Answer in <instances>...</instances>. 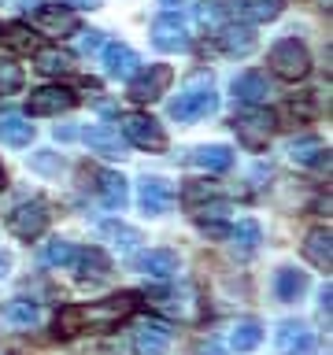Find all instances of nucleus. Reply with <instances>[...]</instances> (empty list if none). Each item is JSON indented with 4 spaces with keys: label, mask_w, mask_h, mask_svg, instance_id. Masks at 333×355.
I'll return each mask as SVG.
<instances>
[{
    "label": "nucleus",
    "mask_w": 333,
    "mask_h": 355,
    "mask_svg": "<svg viewBox=\"0 0 333 355\" xmlns=\"http://www.w3.org/2000/svg\"><path fill=\"white\" fill-rule=\"evenodd\" d=\"M0 315H4V322L22 326V329H30L41 322V311H37V304H30V300H8V304L0 307Z\"/></svg>",
    "instance_id": "obj_21"
},
{
    "label": "nucleus",
    "mask_w": 333,
    "mask_h": 355,
    "mask_svg": "<svg viewBox=\"0 0 333 355\" xmlns=\"http://www.w3.org/2000/svg\"><path fill=\"white\" fill-rule=\"evenodd\" d=\"M152 44L163 52H182L189 49V33H185V22L178 15H160L152 22Z\"/></svg>",
    "instance_id": "obj_10"
},
{
    "label": "nucleus",
    "mask_w": 333,
    "mask_h": 355,
    "mask_svg": "<svg viewBox=\"0 0 333 355\" xmlns=\"http://www.w3.org/2000/svg\"><path fill=\"white\" fill-rule=\"evenodd\" d=\"M74 259H78V248H74V244H67V241H52L49 248H44V263L60 266V270H63V266H71Z\"/></svg>",
    "instance_id": "obj_33"
},
{
    "label": "nucleus",
    "mask_w": 333,
    "mask_h": 355,
    "mask_svg": "<svg viewBox=\"0 0 333 355\" xmlns=\"http://www.w3.org/2000/svg\"><path fill=\"white\" fill-rule=\"evenodd\" d=\"M100 233H104V237L115 244L119 252H133L141 244V233L133 230V226H122V222H104V226H100Z\"/></svg>",
    "instance_id": "obj_26"
},
{
    "label": "nucleus",
    "mask_w": 333,
    "mask_h": 355,
    "mask_svg": "<svg viewBox=\"0 0 333 355\" xmlns=\"http://www.w3.org/2000/svg\"><path fill=\"white\" fill-rule=\"evenodd\" d=\"M219 107V96H215V78L207 71H193L182 82V93L171 100V115L178 122H196V119H207L211 111Z\"/></svg>",
    "instance_id": "obj_2"
},
{
    "label": "nucleus",
    "mask_w": 333,
    "mask_h": 355,
    "mask_svg": "<svg viewBox=\"0 0 333 355\" xmlns=\"http://www.w3.org/2000/svg\"><path fill=\"white\" fill-rule=\"evenodd\" d=\"M271 71L278 78H285V82H300V78H307V71H311V55L296 37H285L271 49Z\"/></svg>",
    "instance_id": "obj_3"
},
{
    "label": "nucleus",
    "mask_w": 333,
    "mask_h": 355,
    "mask_svg": "<svg viewBox=\"0 0 333 355\" xmlns=\"http://www.w3.org/2000/svg\"><path fill=\"white\" fill-rule=\"evenodd\" d=\"M100 196H104V204H108L111 211H122V207H126V200H130V193H126V178L115 174V171L100 174Z\"/></svg>",
    "instance_id": "obj_23"
},
{
    "label": "nucleus",
    "mask_w": 333,
    "mask_h": 355,
    "mask_svg": "<svg viewBox=\"0 0 333 355\" xmlns=\"http://www.w3.org/2000/svg\"><path fill=\"white\" fill-rule=\"evenodd\" d=\"M100 41H104V37H100V30H89L85 37H82V49L93 52V49H100Z\"/></svg>",
    "instance_id": "obj_36"
},
{
    "label": "nucleus",
    "mask_w": 333,
    "mask_h": 355,
    "mask_svg": "<svg viewBox=\"0 0 333 355\" xmlns=\"http://www.w3.org/2000/svg\"><path fill=\"white\" fill-rule=\"evenodd\" d=\"M19 4H22V8H30V4H41V0H19Z\"/></svg>",
    "instance_id": "obj_40"
},
{
    "label": "nucleus",
    "mask_w": 333,
    "mask_h": 355,
    "mask_svg": "<svg viewBox=\"0 0 333 355\" xmlns=\"http://www.w3.org/2000/svg\"><path fill=\"white\" fill-rule=\"evenodd\" d=\"M85 141H89V148L108 155V159H122L126 155V137H119V130H111V126H89Z\"/></svg>",
    "instance_id": "obj_16"
},
{
    "label": "nucleus",
    "mask_w": 333,
    "mask_h": 355,
    "mask_svg": "<svg viewBox=\"0 0 333 355\" xmlns=\"http://www.w3.org/2000/svg\"><path fill=\"white\" fill-rule=\"evenodd\" d=\"M19 89H22V71H19V63L0 60V96L19 93Z\"/></svg>",
    "instance_id": "obj_34"
},
{
    "label": "nucleus",
    "mask_w": 333,
    "mask_h": 355,
    "mask_svg": "<svg viewBox=\"0 0 333 355\" xmlns=\"http://www.w3.org/2000/svg\"><path fill=\"white\" fill-rule=\"evenodd\" d=\"M0 141H8V144H30L33 141V122H26L22 115H4V119H0Z\"/></svg>",
    "instance_id": "obj_25"
},
{
    "label": "nucleus",
    "mask_w": 333,
    "mask_h": 355,
    "mask_svg": "<svg viewBox=\"0 0 333 355\" xmlns=\"http://www.w3.org/2000/svg\"><path fill=\"white\" fill-rule=\"evenodd\" d=\"M133 266H137L141 274H148V277H171L178 270V255L171 248H152V252L137 255V263H133Z\"/></svg>",
    "instance_id": "obj_18"
},
{
    "label": "nucleus",
    "mask_w": 333,
    "mask_h": 355,
    "mask_svg": "<svg viewBox=\"0 0 333 355\" xmlns=\"http://www.w3.org/2000/svg\"><path fill=\"white\" fill-rule=\"evenodd\" d=\"M259 340H263V329H259V322H252V318L248 322H237V329H233V337H230V344L237 352H252Z\"/></svg>",
    "instance_id": "obj_29"
},
{
    "label": "nucleus",
    "mask_w": 333,
    "mask_h": 355,
    "mask_svg": "<svg viewBox=\"0 0 333 355\" xmlns=\"http://www.w3.org/2000/svg\"><path fill=\"white\" fill-rule=\"evenodd\" d=\"M71 8H100V0H67Z\"/></svg>",
    "instance_id": "obj_39"
},
{
    "label": "nucleus",
    "mask_w": 333,
    "mask_h": 355,
    "mask_svg": "<svg viewBox=\"0 0 333 355\" xmlns=\"http://www.w3.org/2000/svg\"><path fill=\"white\" fill-rule=\"evenodd\" d=\"M285 0H222V11H233L244 22H271L282 15Z\"/></svg>",
    "instance_id": "obj_11"
},
{
    "label": "nucleus",
    "mask_w": 333,
    "mask_h": 355,
    "mask_svg": "<svg viewBox=\"0 0 333 355\" xmlns=\"http://www.w3.org/2000/svg\"><path fill=\"white\" fill-rule=\"evenodd\" d=\"M174 71L166 63H152L148 71H137L130 82V96L137 100V104H152V100H160L166 93V85H171Z\"/></svg>",
    "instance_id": "obj_6"
},
{
    "label": "nucleus",
    "mask_w": 333,
    "mask_h": 355,
    "mask_svg": "<svg viewBox=\"0 0 333 355\" xmlns=\"http://www.w3.org/2000/svg\"><path fill=\"white\" fill-rule=\"evenodd\" d=\"M122 137H126L130 144H137V148H148V152H163L166 148L163 126L152 115H141V111L122 115Z\"/></svg>",
    "instance_id": "obj_5"
},
{
    "label": "nucleus",
    "mask_w": 333,
    "mask_h": 355,
    "mask_svg": "<svg viewBox=\"0 0 333 355\" xmlns=\"http://www.w3.org/2000/svg\"><path fill=\"white\" fill-rule=\"evenodd\" d=\"M78 266H82V277H93V282H100V277H108V255L96 252V248H85L78 252Z\"/></svg>",
    "instance_id": "obj_28"
},
{
    "label": "nucleus",
    "mask_w": 333,
    "mask_h": 355,
    "mask_svg": "<svg viewBox=\"0 0 333 355\" xmlns=\"http://www.w3.org/2000/svg\"><path fill=\"white\" fill-rule=\"evenodd\" d=\"M278 352L282 355H311L315 352V333L304 322H282V329H278Z\"/></svg>",
    "instance_id": "obj_12"
},
{
    "label": "nucleus",
    "mask_w": 333,
    "mask_h": 355,
    "mask_svg": "<svg viewBox=\"0 0 333 355\" xmlns=\"http://www.w3.org/2000/svg\"><path fill=\"white\" fill-rule=\"evenodd\" d=\"M322 152H326V148H322L318 137H304V141L293 144V152H289V155H293L296 163H304V166H315V163H322Z\"/></svg>",
    "instance_id": "obj_31"
},
{
    "label": "nucleus",
    "mask_w": 333,
    "mask_h": 355,
    "mask_svg": "<svg viewBox=\"0 0 333 355\" xmlns=\"http://www.w3.org/2000/svg\"><path fill=\"white\" fill-rule=\"evenodd\" d=\"M33 26L41 33H49V37H71V33H78V15L71 8L49 4V8L33 11Z\"/></svg>",
    "instance_id": "obj_8"
},
{
    "label": "nucleus",
    "mask_w": 333,
    "mask_h": 355,
    "mask_svg": "<svg viewBox=\"0 0 333 355\" xmlns=\"http://www.w3.org/2000/svg\"><path fill=\"white\" fill-rule=\"evenodd\" d=\"M230 237H233V244H241V252H252L255 244L263 241V233H259V222L244 218V222H237V226L230 230Z\"/></svg>",
    "instance_id": "obj_30"
},
{
    "label": "nucleus",
    "mask_w": 333,
    "mask_h": 355,
    "mask_svg": "<svg viewBox=\"0 0 333 355\" xmlns=\"http://www.w3.org/2000/svg\"><path fill=\"white\" fill-rule=\"evenodd\" d=\"M196 355H226V348H222L219 340H207V344H200V352Z\"/></svg>",
    "instance_id": "obj_37"
},
{
    "label": "nucleus",
    "mask_w": 333,
    "mask_h": 355,
    "mask_svg": "<svg viewBox=\"0 0 333 355\" xmlns=\"http://www.w3.org/2000/svg\"><path fill=\"white\" fill-rule=\"evenodd\" d=\"M233 96L248 107H259L271 96V82H266L263 71H244L241 78H233Z\"/></svg>",
    "instance_id": "obj_13"
},
{
    "label": "nucleus",
    "mask_w": 333,
    "mask_h": 355,
    "mask_svg": "<svg viewBox=\"0 0 333 355\" xmlns=\"http://www.w3.org/2000/svg\"><path fill=\"white\" fill-rule=\"evenodd\" d=\"M8 226L15 237L22 241H33V237H41L44 226H49V207L41 204V200H30V204H19L15 211L8 215Z\"/></svg>",
    "instance_id": "obj_7"
},
{
    "label": "nucleus",
    "mask_w": 333,
    "mask_h": 355,
    "mask_svg": "<svg viewBox=\"0 0 333 355\" xmlns=\"http://www.w3.org/2000/svg\"><path fill=\"white\" fill-rule=\"evenodd\" d=\"M37 71L49 74V78L71 74V71H74V55L63 52V49H41V52H37Z\"/></svg>",
    "instance_id": "obj_22"
},
{
    "label": "nucleus",
    "mask_w": 333,
    "mask_h": 355,
    "mask_svg": "<svg viewBox=\"0 0 333 355\" xmlns=\"http://www.w3.org/2000/svg\"><path fill=\"white\" fill-rule=\"evenodd\" d=\"M200 22L219 33V30H222V4H215V8H200Z\"/></svg>",
    "instance_id": "obj_35"
},
{
    "label": "nucleus",
    "mask_w": 333,
    "mask_h": 355,
    "mask_svg": "<svg viewBox=\"0 0 333 355\" xmlns=\"http://www.w3.org/2000/svg\"><path fill=\"white\" fill-rule=\"evenodd\" d=\"M8 270H11V255H8L4 248H0V277H4Z\"/></svg>",
    "instance_id": "obj_38"
},
{
    "label": "nucleus",
    "mask_w": 333,
    "mask_h": 355,
    "mask_svg": "<svg viewBox=\"0 0 333 355\" xmlns=\"http://www.w3.org/2000/svg\"><path fill=\"white\" fill-rule=\"evenodd\" d=\"M133 348L141 355H163L171 348V329H166L163 322H141V326L133 329Z\"/></svg>",
    "instance_id": "obj_15"
},
{
    "label": "nucleus",
    "mask_w": 333,
    "mask_h": 355,
    "mask_svg": "<svg viewBox=\"0 0 333 355\" xmlns=\"http://www.w3.org/2000/svg\"><path fill=\"white\" fill-rule=\"evenodd\" d=\"M74 107V93L71 89H60V85H44V89H33L30 93V104L26 111L30 115H60V111Z\"/></svg>",
    "instance_id": "obj_9"
},
{
    "label": "nucleus",
    "mask_w": 333,
    "mask_h": 355,
    "mask_svg": "<svg viewBox=\"0 0 333 355\" xmlns=\"http://www.w3.org/2000/svg\"><path fill=\"white\" fill-rule=\"evenodd\" d=\"M193 163L204 166V171H230V166H233V152L222 148V144H211V148H196Z\"/></svg>",
    "instance_id": "obj_27"
},
{
    "label": "nucleus",
    "mask_w": 333,
    "mask_h": 355,
    "mask_svg": "<svg viewBox=\"0 0 333 355\" xmlns=\"http://www.w3.org/2000/svg\"><path fill=\"white\" fill-rule=\"evenodd\" d=\"M0 189H4V166H0Z\"/></svg>",
    "instance_id": "obj_41"
},
{
    "label": "nucleus",
    "mask_w": 333,
    "mask_h": 355,
    "mask_svg": "<svg viewBox=\"0 0 333 355\" xmlns=\"http://www.w3.org/2000/svg\"><path fill=\"white\" fill-rule=\"evenodd\" d=\"M0 41H4L8 49H19V52H30V49H33V33H30V26H22V22H11V26H4Z\"/></svg>",
    "instance_id": "obj_32"
},
{
    "label": "nucleus",
    "mask_w": 333,
    "mask_h": 355,
    "mask_svg": "<svg viewBox=\"0 0 333 355\" xmlns=\"http://www.w3.org/2000/svg\"><path fill=\"white\" fill-rule=\"evenodd\" d=\"M104 67H108L111 78H133L141 60H137V52H133L130 44H108L104 49Z\"/></svg>",
    "instance_id": "obj_17"
},
{
    "label": "nucleus",
    "mask_w": 333,
    "mask_h": 355,
    "mask_svg": "<svg viewBox=\"0 0 333 355\" xmlns=\"http://www.w3.org/2000/svg\"><path fill=\"white\" fill-rule=\"evenodd\" d=\"M166 4H178V0H166Z\"/></svg>",
    "instance_id": "obj_42"
},
{
    "label": "nucleus",
    "mask_w": 333,
    "mask_h": 355,
    "mask_svg": "<svg viewBox=\"0 0 333 355\" xmlns=\"http://www.w3.org/2000/svg\"><path fill=\"white\" fill-rule=\"evenodd\" d=\"M330 241H333L330 230H311L307 241H304V255L318 266V270H330V263H333V244Z\"/></svg>",
    "instance_id": "obj_19"
},
{
    "label": "nucleus",
    "mask_w": 333,
    "mask_h": 355,
    "mask_svg": "<svg viewBox=\"0 0 333 355\" xmlns=\"http://www.w3.org/2000/svg\"><path fill=\"white\" fill-rule=\"evenodd\" d=\"M219 44L226 49L230 55H248L255 49V33L248 26H222L219 30Z\"/></svg>",
    "instance_id": "obj_20"
},
{
    "label": "nucleus",
    "mask_w": 333,
    "mask_h": 355,
    "mask_svg": "<svg viewBox=\"0 0 333 355\" xmlns=\"http://www.w3.org/2000/svg\"><path fill=\"white\" fill-rule=\"evenodd\" d=\"M274 288H278V300H296L307 288V274L293 270V266H282L278 277H274Z\"/></svg>",
    "instance_id": "obj_24"
},
{
    "label": "nucleus",
    "mask_w": 333,
    "mask_h": 355,
    "mask_svg": "<svg viewBox=\"0 0 333 355\" xmlns=\"http://www.w3.org/2000/svg\"><path fill=\"white\" fill-rule=\"evenodd\" d=\"M174 204V185L166 178H144L141 182V207L144 215H163Z\"/></svg>",
    "instance_id": "obj_14"
},
{
    "label": "nucleus",
    "mask_w": 333,
    "mask_h": 355,
    "mask_svg": "<svg viewBox=\"0 0 333 355\" xmlns=\"http://www.w3.org/2000/svg\"><path fill=\"white\" fill-rule=\"evenodd\" d=\"M233 130H237L244 148L259 152V148H266V141H271V133H274V115L266 107H244V111H237V119H233Z\"/></svg>",
    "instance_id": "obj_4"
},
{
    "label": "nucleus",
    "mask_w": 333,
    "mask_h": 355,
    "mask_svg": "<svg viewBox=\"0 0 333 355\" xmlns=\"http://www.w3.org/2000/svg\"><path fill=\"white\" fill-rule=\"evenodd\" d=\"M133 307H137V296L133 293H119V296L100 300V304H89V307H74V304L60 307V315H56V333H60V337H74V333H82V329L108 333V329H115Z\"/></svg>",
    "instance_id": "obj_1"
}]
</instances>
